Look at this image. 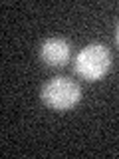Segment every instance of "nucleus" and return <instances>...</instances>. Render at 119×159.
Masks as SVG:
<instances>
[{
  "mask_svg": "<svg viewBox=\"0 0 119 159\" xmlns=\"http://www.w3.org/2000/svg\"><path fill=\"white\" fill-rule=\"evenodd\" d=\"M111 54L103 44H89L79 50L73 60V72L86 82H97L109 72Z\"/></svg>",
  "mask_w": 119,
  "mask_h": 159,
  "instance_id": "f257e3e1",
  "label": "nucleus"
},
{
  "mask_svg": "<svg viewBox=\"0 0 119 159\" xmlns=\"http://www.w3.org/2000/svg\"><path fill=\"white\" fill-rule=\"evenodd\" d=\"M117 44H119V26H117Z\"/></svg>",
  "mask_w": 119,
  "mask_h": 159,
  "instance_id": "20e7f679",
  "label": "nucleus"
},
{
  "mask_svg": "<svg viewBox=\"0 0 119 159\" xmlns=\"http://www.w3.org/2000/svg\"><path fill=\"white\" fill-rule=\"evenodd\" d=\"M72 58V46L64 38H48L40 46V60L50 68H62Z\"/></svg>",
  "mask_w": 119,
  "mask_h": 159,
  "instance_id": "7ed1b4c3",
  "label": "nucleus"
},
{
  "mask_svg": "<svg viewBox=\"0 0 119 159\" xmlns=\"http://www.w3.org/2000/svg\"><path fill=\"white\" fill-rule=\"evenodd\" d=\"M40 96L48 107L56 109V111H68V109L76 107L77 102L82 99V89L72 78L56 76L44 84Z\"/></svg>",
  "mask_w": 119,
  "mask_h": 159,
  "instance_id": "f03ea898",
  "label": "nucleus"
}]
</instances>
